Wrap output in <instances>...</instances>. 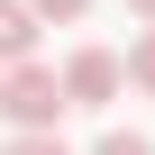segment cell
I'll list each match as a JSON object with an SVG mask.
<instances>
[{
	"mask_svg": "<svg viewBox=\"0 0 155 155\" xmlns=\"http://www.w3.org/2000/svg\"><path fill=\"white\" fill-rule=\"evenodd\" d=\"M0 155H73V146H64L55 128H18V137H9V146H0Z\"/></svg>",
	"mask_w": 155,
	"mask_h": 155,
	"instance_id": "cell-5",
	"label": "cell"
},
{
	"mask_svg": "<svg viewBox=\"0 0 155 155\" xmlns=\"http://www.w3.org/2000/svg\"><path fill=\"white\" fill-rule=\"evenodd\" d=\"M0 119H9V128H55L64 119V82H55L37 55H18L9 73H0Z\"/></svg>",
	"mask_w": 155,
	"mask_h": 155,
	"instance_id": "cell-1",
	"label": "cell"
},
{
	"mask_svg": "<svg viewBox=\"0 0 155 155\" xmlns=\"http://www.w3.org/2000/svg\"><path fill=\"white\" fill-rule=\"evenodd\" d=\"M55 82H64V110H110V101L128 91V64H119L110 46H82V55L55 73Z\"/></svg>",
	"mask_w": 155,
	"mask_h": 155,
	"instance_id": "cell-2",
	"label": "cell"
},
{
	"mask_svg": "<svg viewBox=\"0 0 155 155\" xmlns=\"http://www.w3.org/2000/svg\"><path fill=\"white\" fill-rule=\"evenodd\" d=\"M128 82H137V91H146V101H155V18H146V37H137V46H128Z\"/></svg>",
	"mask_w": 155,
	"mask_h": 155,
	"instance_id": "cell-4",
	"label": "cell"
},
{
	"mask_svg": "<svg viewBox=\"0 0 155 155\" xmlns=\"http://www.w3.org/2000/svg\"><path fill=\"white\" fill-rule=\"evenodd\" d=\"M37 9H28V0H0V64H18V55H37Z\"/></svg>",
	"mask_w": 155,
	"mask_h": 155,
	"instance_id": "cell-3",
	"label": "cell"
},
{
	"mask_svg": "<svg viewBox=\"0 0 155 155\" xmlns=\"http://www.w3.org/2000/svg\"><path fill=\"white\" fill-rule=\"evenodd\" d=\"M128 9H137V18H155V0H128Z\"/></svg>",
	"mask_w": 155,
	"mask_h": 155,
	"instance_id": "cell-8",
	"label": "cell"
},
{
	"mask_svg": "<svg viewBox=\"0 0 155 155\" xmlns=\"http://www.w3.org/2000/svg\"><path fill=\"white\" fill-rule=\"evenodd\" d=\"M28 9H37V18H82L91 0H28Z\"/></svg>",
	"mask_w": 155,
	"mask_h": 155,
	"instance_id": "cell-7",
	"label": "cell"
},
{
	"mask_svg": "<svg viewBox=\"0 0 155 155\" xmlns=\"http://www.w3.org/2000/svg\"><path fill=\"white\" fill-rule=\"evenodd\" d=\"M91 155H155V146H146V137H137V128H110V137H101V146H91Z\"/></svg>",
	"mask_w": 155,
	"mask_h": 155,
	"instance_id": "cell-6",
	"label": "cell"
}]
</instances>
